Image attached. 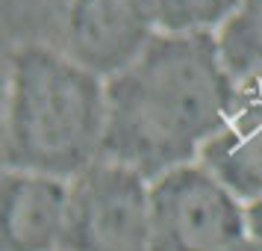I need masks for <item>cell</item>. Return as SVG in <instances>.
Segmentation results:
<instances>
[{"label": "cell", "mask_w": 262, "mask_h": 251, "mask_svg": "<svg viewBox=\"0 0 262 251\" xmlns=\"http://www.w3.org/2000/svg\"><path fill=\"white\" fill-rule=\"evenodd\" d=\"M238 98L215 33H159L106 80L103 157L144 180L189 166L224 130Z\"/></svg>", "instance_id": "cell-1"}, {"label": "cell", "mask_w": 262, "mask_h": 251, "mask_svg": "<svg viewBox=\"0 0 262 251\" xmlns=\"http://www.w3.org/2000/svg\"><path fill=\"white\" fill-rule=\"evenodd\" d=\"M106 83L41 45H9L3 163L9 171L77 178L103 157Z\"/></svg>", "instance_id": "cell-2"}, {"label": "cell", "mask_w": 262, "mask_h": 251, "mask_svg": "<svg viewBox=\"0 0 262 251\" xmlns=\"http://www.w3.org/2000/svg\"><path fill=\"white\" fill-rule=\"evenodd\" d=\"M156 33L147 0H3L9 45H41L97 77L127 68Z\"/></svg>", "instance_id": "cell-3"}, {"label": "cell", "mask_w": 262, "mask_h": 251, "mask_svg": "<svg viewBox=\"0 0 262 251\" xmlns=\"http://www.w3.org/2000/svg\"><path fill=\"white\" fill-rule=\"evenodd\" d=\"M248 237V207L206 166H180L150 183L147 251H233Z\"/></svg>", "instance_id": "cell-4"}, {"label": "cell", "mask_w": 262, "mask_h": 251, "mask_svg": "<svg viewBox=\"0 0 262 251\" xmlns=\"http://www.w3.org/2000/svg\"><path fill=\"white\" fill-rule=\"evenodd\" d=\"M150 186L139 171L97 160L71 183L59 251H147Z\"/></svg>", "instance_id": "cell-5"}, {"label": "cell", "mask_w": 262, "mask_h": 251, "mask_svg": "<svg viewBox=\"0 0 262 251\" xmlns=\"http://www.w3.org/2000/svg\"><path fill=\"white\" fill-rule=\"evenodd\" d=\"M3 251H59L68 227L71 186L62 178L6 171L3 175Z\"/></svg>", "instance_id": "cell-6"}, {"label": "cell", "mask_w": 262, "mask_h": 251, "mask_svg": "<svg viewBox=\"0 0 262 251\" xmlns=\"http://www.w3.org/2000/svg\"><path fill=\"white\" fill-rule=\"evenodd\" d=\"M203 166L238 201H262V119L233 107L224 130L203 145Z\"/></svg>", "instance_id": "cell-7"}, {"label": "cell", "mask_w": 262, "mask_h": 251, "mask_svg": "<svg viewBox=\"0 0 262 251\" xmlns=\"http://www.w3.org/2000/svg\"><path fill=\"white\" fill-rule=\"evenodd\" d=\"M218 50L236 83L262 71V0H238V9L218 33Z\"/></svg>", "instance_id": "cell-8"}, {"label": "cell", "mask_w": 262, "mask_h": 251, "mask_svg": "<svg viewBox=\"0 0 262 251\" xmlns=\"http://www.w3.org/2000/svg\"><path fill=\"white\" fill-rule=\"evenodd\" d=\"M159 33H212L224 27L238 0H147Z\"/></svg>", "instance_id": "cell-9"}, {"label": "cell", "mask_w": 262, "mask_h": 251, "mask_svg": "<svg viewBox=\"0 0 262 251\" xmlns=\"http://www.w3.org/2000/svg\"><path fill=\"white\" fill-rule=\"evenodd\" d=\"M248 237L262 248V201H253L248 207Z\"/></svg>", "instance_id": "cell-10"}, {"label": "cell", "mask_w": 262, "mask_h": 251, "mask_svg": "<svg viewBox=\"0 0 262 251\" xmlns=\"http://www.w3.org/2000/svg\"><path fill=\"white\" fill-rule=\"evenodd\" d=\"M233 251H262V248L253 242V239H245V242H242V245H236Z\"/></svg>", "instance_id": "cell-11"}]
</instances>
